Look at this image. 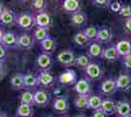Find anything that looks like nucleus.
<instances>
[{
	"instance_id": "obj_28",
	"label": "nucleus",
	"mask_w": 131,
	"mask_h": 117,
	"mask_svg": "<svg viewBox=\"0 0 131 117\" xmlns=\"http://www.w3.org/2000/svg\"><path fill=\"white\" fill-rule=\"evenodd\" d=\"M102 101L103 99L98 95H90L89 99H88L87 108L92 109V110H97L101 108L102 106Z\"/></svg>"
},
{
	"instance_id": "obj_42",
	"label": "nucleus",
	"mask_w": 131,
	"mask_h": 117,
	"mask_svg": "<svg viewBox=\"0 0 131 117\" xmlns=\"http://www.w3.org/2000/svg\"><path fill=\"white\" fill-rule=\"evenodd\" d=\"M92 117H109V116L102 109H97V110H94Z\"/></svg>"
},
{
	"instance_id": "obj_18",
	"label": "nucleus",
	"mask_w": 131,
	"mask_h": 117,
	"mask_svg": "<svg viewBox=\"0 0 131 117\" xmlns=\"http://www.w3.org/2000/svg\"><path fill=\"white\" fill-rule=\"evenodd\" d=\"M116 105V109H115V114L119 117H126L131 116V103L125 100H119L115 102Z\"/></svg>"
},
{
	"instance_id": "obj_34",
	"label": "nucleus",
	"mask_w": 131,
	"mask_h": 117,
	"mask_svg": "<svg viewBox=\"0 0 131 117\" xmlns=\"http://www.w3.org/2000/svg\"><path fill=\"white\" fill-rule=\"evenodd\" d=\"M21 103L34 106V96L31 91H25L21 96Z\"/></svg>"
},
{
	"instance_id": "obj_24",
	"label": "nucleus",
	"mask_w": 131,
	"mask_h": 117,
	"mask_svg": "<svg viewBox=\"0 0 131 117\" xmlns=\"http://www.w3.org/2000/svg\"><path fill=\"white\" fill-rule=\"evenodd\" d=\"M100 109H102L108 116H110V115H113L115 113L116 105H115V101L111 99H103L102 106H101Z\"/></svg>"
},
{
	"instance_id": "obj_35",
	"label": "nucleus",
	"mask_w": 131,
	"mask_h": 117,
	"mask_svg": "<svg viewBox=\"0 0 131 117\" xmlns=\"http://www.w3.org/2000/svg\"><path fill=\"white\" fill-rule=\"evenodd\" d=\"M31 5L36 12L47 11V2L46 0H31Z\"/></svg>"
},
{
	"instance_id": "obj_29",
	"label": "nucleus",
	"mask_w": 131,
	"mask_h": 117,
	"mask_svg": "<svg viewBox=\"0 0 131 117\" xmlns=\"http://www.w3.org/2000/svg\"><path fill=\"white\" fill-rule=\"evenodd\" d=\"M49 36V31H48V28H37L33 30L32 37L34 40L38 41L39 43L44 40L46 37Z\"/></svg>"
},
{
	"instance_id": "obj_44",
	"label": "nucleus",
	"mask_w": 131,
	"mask_h": 117,
	"mask_svg": "<svg viewBox=\"0 0 131 117\" xmlns=\"http://www.w3.org/2000/svg\"><path fill=\"white\" fill-rule=\"evenodd\" d=\"M4 33H5V30L2 28H0V44H1V42H2V38H3Z\"/></svg>"
},
{
	"instance_id": "obj_9",
	"label": "nucleus",
	"mask_w": 131,
	"mask_h": 117,
	"mask_svg": "<svg viewBox=\"0 0 131 117\" xmlns=\"http://www.w3.org/2000/svg\"><path fill=\"white\" fill-rule=\"evenodd\" d=\"M112 38H113V33L109 27L107 25L98 27V33H97V37L95 41H97L101 44H106V43H110Z\"/></svg>"
},
{
	"instance_id": "obj_26",
	"label": "nucleus",
	"mask_w": 131,
	"mask_h": 117,
	"mask_svg": "<svg viewBox=\"0 0 131 117\" xmlns=\"http://www.w3.org/2000/svg\"><path fill=\"white\" fill-rule=\"evenodd\" d=\"M24 75L23 73H17L13 75L10 80L12 88L14 90H22L25 88V83H24Z\"/></svg>"
},
{
	"instance_id": "obj_2",
	"label": "nucleus",
	"mask_w": 131,
	"mask_h": 117,
	"mask_svg": "<svg viewBox=\"0 0 131 117\" xmlns=\"http://www.w3.org/2000/svg\"><path fill=\"white\" fill-rule=\"evenodd\" d=\"M58 80L62 86H71L77 82V71L72 68H67L61 73Z\"/></svg>"
},
{
	"instance_id": "obj_41",
	"label": "nucleus",
	"mask_w": 131,
	"mask_h": 117,
	"mask_svg": "<svg viewBox=\"0 0 131 117\" xmlns=\"http://www.w3.org/2000/svg\"><path fill=\"white\" fill-rule=\"evenodd\" d=\"M7 52H8V50H6L4 48V46H2L0 44V61H4L5 58L7 57Z\"/></svg>"
},
{
	"instance_id": "obj_31",
	"label": "nucleus",
	"mask_w": 131,
	"mask_h": 117,
	"mask_svg": "<svg viewBox=\"0 0 131 117\" xmlns=\"http://www.w3.org/2000/svg\"><path fill=\"white\" fill-rule=\"evenodd\" d=\"M72 40L79 47H85V46H87L89 44V40L86 37V35L82 32V30L81 31H78V32H77V33L74 34Z\"/></svg>"
},
{
	"instance_id": "obj_21",
	"label": "nucleus",
	"mask_w": 131,
	"mask_h": 117,
	"mask_svg": "<svg viewBox=\"0 0 131 117\" xmlns=\"http://www.w3.org/2000/svg\"><path fill=\"white\" fill-rule=\"evenodd\" d=\"M104 52V47L101 43L97 41H93L88 46V56L90 58H102Z\"/></svg>"
},
{
	"instance_id": "obj_51",
	"label": "nucleus",
	"mask_w": 131,
	"mask_h": 117,
	"mask_svg": "<svg viewBox=\"0 0 131 117\" xmlns=\"http://www.w3.org/2000/svg\"><path fill=\"white\" fill-rule=\"evenodd\" d=\"M126 117H131V116H126Z\"/></svg>"
},
{
	"instance_id": "obj_7",
	"label": "nucleus",
	"mask_w": 131,
	"mask_h": 117,
	"mask_svg": "<svg viewBox=\"0 0 131 117\" xmlns=\"http://www.w3.org/2000/svg\"><path fill=\"white\" fill-rule=\"evenodd\" d=\"M85 73L88 79L98 80L103 76V69L99 63L91 61L85 68Z\"/></svg>"
},
{
	"instance_id": "obj_30",
	"label": "nucleus",
	"mask_w": 131,
	"mask_h": 117,
	"mask_svg": "<svg viewBox=\"0 0 131 117\" xmlns=\"http://www.w3.org/2000/svg\"><path fill=\"white\" fill-rule=\"evenodd\" d=\"M89 97H90V95H77V97L74 100V106H75V108L79 109V110L87 108Z\"/></svg>"
},
{
	"instance_id": "obj_16",
	"label": "nucleus",
	"mask_w": 131,
	"mask_h": 117,
	"mask_svg": "<svg viewBox=\"0 0 131 117\" xmlns=\"http://www.w3.org/2000/svg\"><path fill=\"white\" fill-rule=\"evenodd\" d=\"M40 48L42 50V53L45 54H49L52 55L54 53V51L56 50V47H57V42L52 36H48L46 38L42 40L40 43Z\"/></svg>"
},
{
	"instance_id": "obj_13",
	"label": "nucleus",
	"mask_w": 131,
	"mask_h": 117,
	"mask_svg": "<svg viewBox=\"0 0 131 117\" xmlns=\"http://www.w3.org/2000/svg\"><path fill=\"white\" fill-rule=\"evenodd\" d=\"M33 39L32 35L27 33H21L18 35V47L22 48L24 50H30L33 47Z\"/></svg>"
},
{
	"instance_id": "obj_15",
	"label": "nucleus",
	"mask_w": 131,
	"mask_h": 117,
	"mask_svg": "<svg viewBox=\"0 0 131 117\" xmlns=\"http://www.w3.org/2000/svg\"><path fill=\"white\" fill-rule=\"evenodd\" d=\"M116 89L121 91H128L131 89V76L129 74H119L115 78Z\"/></svg>"
},
{
	"instance_id": "obj_10",
	"label": "nucleus",
	"mask_w": 131,
	"mask_h": 117,
	"mask_svg": "<svg viewBox=\"0 0 131 117\" xmlns=\"http://www.w3.org/2000/svg\"><path fill=\"white\" fill-rule=\"evenodd\" d=\"M91 90H92V86L88 78L79 79L74 84V91L78 95H90Z\"/></svg>"
},
{
	"instance_id": "obj_6",
	"label": "nucleus",
	"mask_w": 131,
	"mask_h": 117,
	"mask_svg": "<svg viewBox=\"0 0 131 117\" xmlns=\"http://www.w3.org/2000/svg\"><path fill=\"white\" fill-rule=\"evenodd\" d=\"M53 110L58 114H66L70 110V103L66 97L60 96L53 100Z\"/></svg>"
},
{
	"instance_id": "obj_12",
	"label": "nucleus",
	"mask_w": 131,
	"mask_h": 117,
	"mask_svg": "<svg viewBox=\"0 0 131 117\" xmlns=\"http://www.w3.org/2000/svg\"><path fill=\"white\" fill-rule=\"evenodd\" d=\"M35 24L38 28H49L52 24V18L47 11L38 12L35 15Z\"/></svg>"
},
{
	"instance_id": "obj_19",
	"label": "nucleus",
	"mask_w": 131,
	"mask_h": 117,
	"mask_svg": "<svg viewBox=\"0 0 131 117\" xmlns=\"http://www.w3.org/2000/svg\"><path fill=\"white\" fill-rule=\"evenodd\" d=\"M116 90L117 89H116L115 78H109V79L105 80L104 82H102V84H101V93L103 95H113L116 92Z\"/></svg>"
},
{
	"instance_id": "obj_46",
	"label": "nucleus",
	"mask_w": 131,
	"mask_h": 117,
	"mask_svg": "<svg viewBox=\"0 0 131 117\" xmlns=\"http://www.w3.org/2000/svg\"><path fill=\"white\" fill-rule=\"evenodd\" d=\"M0 117H8L7 115H6V113H4V112L0 111Z\"/></svg>"
},
{
	"instance_id": "obj_37",
	"label": "nucleus",
	"mask_w": 131,
	"mask_h": 117,
	"mask_svg": "<svg viewBox=\"0 0 131 117\" xmlns=\"http://www.w3.org/2000/svg\"><path fill=\"white\" fill-rule=\"evenodd\" d=\"M111 0H92V4L99 8H107L111 4Z\"/></svg>"
},
{
	"instance_id": "obj_45",
	"label": "nucleus",
	"mask_w": 131,
	"mask_h": 117,
	"mask_svg": "<svg viewBox=\"0 0 131 117\" xmlns=\"http://www.w3.org/2000/svg\"><path fill=\"white\" fill-rule=\"evenodd\" d=\"M4 9H5V6H4V4H3V3L0 1V14L3 12V10H4Z\"/></svg>"
},
{
	"instance_id": "obj_23",
	"label": "nucleus",
	"mask_w": 131,
	"mask_h": 117,
	"mask_svg": "<svg viewBox=\"0 0 131 117\" xmlns=\"http://www.w3.org/2000/svg\"><path fill=\"white\" fill-rule=\"evenodd\" d=\"M118 57H119V55H118V53L116 51L115 44L110 45L107 48H104V52H103L102 58L105 59L106 61H115L118 59Z\"/></svg>"
},
{
	"instance_id": "obj_14",
	"label": "nucleus",
	"mask_w": 131,
	"mask_h": 117,
	"mask_svg": "<svg viewBox=\"0 0 131 117\" xmlns=\"http://www.w3.org/2000/svg\"><path fill=\"white\" fill-rule=\"evenodd\" d=\"M34 96V106L44 107L48 105L50 100L49 94L44 90H37L33 93Z\"/></svg>"
},
{
	"instance_id": "obj_36",
	"label": "nucleus",
	"mask_w": 131,
	"mask_h": 117,
	"mask_svg": "<svg viewBox=\"0 0 131 117\" xmlns=\"http://www.w3.org/2000/svg\"><path fill=\"white\" fill-rule=\"evenodd\" d=\"M118 15L123 17L124 19H128V18H131V6L130 5H123L122 4V7L120 9V11L118 12Z\"/></svg>"
},
{
	"instance_id": "obj_50",
	"label": "nucleus",
	"mask_w": 131,
	"mask_h": 117,
	"mask_svg": "<svg viewBox=\"0 0 131 117\" xmlns=\"http://www.w3.org/2000/svg\"><path fill=\"white\" fill-rule=\"evenodd\" d=\"M63 117H69V116H63Z\"/></svg>"
},
{
	"instance_id": "obj_39",
	"label": "nucleus",
	"mask_w": 131,
	"mask_h": 117,
	"mask_svg": "<svg viewBox=\"0 0 131 117\" xmlns=\"http://www.w3.org/2000/svg\"><path fill=\"white\" fill-rule=\"evenodd\" d=\"M122 64H123L124 68H126L127 70H131V54L123 57V59H122Z\"/></svg>"
},
{
	"instance_id": "obj_27",
	"label": "nucleus",
	"mask_w": 131,
	"mask_h": 117,
	"mask_svg": "<svg viewBox=\"0 0 131 117\" xmlns=\"http://www.w3.org/2000/svg\"><path fill=\"white\" fill-rule=\"evenodd\" d=\"M24 83L25 88H35L38 86L37 84V74L32 72H28L24 75Z\"/></svg>"
},
{
	"instance_id": "obj_49",
	"label": "nucleus",
	"mask_w": 131,
	"mask_h": 117,
	"mask_svg": "<svg viewBox=\"0 0 131 117\" xmlns=\"http://www.w3.org/2000/svg\"><path fill=\"white\" fill-rule=\"evenodd\" d=\"M47 117H53V116H51V115H50V116H47Z\"/></svg>"
},
{
	"instance_id": "obj_22",
	"label": "nucleus",
	"mask_w": 131,
	"mask_h": 117,
	"mask_svg": "<svg viewBox=\"0 0 131 117\" xmlns=\"http://www.w3.org/2000/svg\"><path fill=\"white\" fill-rule=\"evenodd\" d=\"M87 15L82 11H77L73 14H71V22L75 27H83L87 22Z\"/></svg>"
},
{
	"instance_id": "obj_17",
	"label": "nucleus",
	"mask_w": 131,
	"mask_h": 117,
	"mask_svg": "<svg viewBox=\"0 0 131 117\" xmlns=\"http://www.w3.org/2000/svg\"><path fill=\"white\" fill-rule=\"evenodd\" d=\"M116 51L118 55L121 57H125L131 54V41L127 39H121L115 43Z\"/></svg>"
},
{
	"instance_id": "obj_40",
	"label": "nucleus",
	"mask_w": 131,
	"mask_h": 117,
	"mask_svg": "<svg viewBox=\"0 0 131 117\" xmlns=\"http://www.w3.org/2000/svg\"><path fill=\"white\" fill-rule=\"evenodd\" d=\"M123 30L126 33L131 34V18L125 19L124 23H123Z\"/></svg>"
},
{
	"instance_id": "obj_47",
	"label": "nucleus",
	"mask_w": 131,
	"mask_h": 117,
	"mask_svg": "<svg viewBox=\"0 0 131 117\" xmlns=\"http://www.w3.org/2000/svg\"><path fill=\"white\" fill-rule=\"evenodd\" d=\"M19 2H27V0H18Z\"/></svg>"
},
{
	"instance_id": "obj_25",
	"label": "nucleus",
	"mask_w": 131,
	"mask_h": 117,
	"mask_svg": "<svg viewBox=\"0 0 131 117\" xmlns=\"http://www.w3.org/2000/svg\"><path fill=\"white\" fill-rule=\"evenodd\" d=\"M17 117H32L33 110L31 106L26 103H20L16 111Z\"/></svg>"
},
{
	"instance_id": "obj_38",
	"label": "nucleus",
	"mask_w": 131,
	"mask_h": 117,
	"mask_svg": "<svg viewBox=\"0 0 131 117\" xmlns=\"http://www.w3.org/2000/svg\"><path fill=\"white\" fill-rule=\"evenodd\" d=\"M121 7H122V4L120 3L119 1H117V0L111 2V4H110V6H109L111 11L114 12V13H118V12L120 11V9H121Z\"/></svg>"
},
{
	"instance_id": "obj_20",
	"label": "nucleus",
	"mask_w": 131,
	"mask_h": 117,
	"mask_svg": "<svg viewBox=\"0 0 131 117\" xmlns=\"http://www.w3.org/2000/svg\"><path fill=\"white\" fill-rule=\"evenodd\" d=\"M61 7L64 11L68 13H75L80 9V1L79 0H62Z\"/></svg>"
},
{
	"instance_id": "obj_48",
	"label": "nucleus",
	"mask_w": 131,
	"mask_h": 117,
	"mask_svg": "<svg viewBox=\"0 0 131 117\" xmlns=\"http://www.w3.org/2000/svg\"><path fill=\"white\" fill-rule=\"evenodd\" d=\"M74 117H85L84 115H77V116H74Z\"/></svg>"
},
{
	"instance_id": "obj_33",
	"label": "nucleus",
	"mask_w": 131,
	"mask_h": 117,
	"mask_svg": "<svg viewBox=\"0 0 131 117\" xmlns=\"http://www.w3.org/2000/svg\"><path fill=\"white\" fill-rule=\"evenodd\" d=\"M91 62V58L88 55H80L75 59V66L79 68H86L88 64Z\"/></svg>"
},
{
	"instance_id": "obj_11",
	"label": "nucleus",
	"mask_w": 131,
	"mask_h": 117,
	"mask_svg": "<svg viewBox=\"0 0 131 117\" xmlns=\"http://www.w3.org/2000/svg\"><path fill=\"white\" fill-rule=\"evenodd\" d=\"M16 13L10 8H6L0 14V24L2 25H13L16 23Z\"/></svg>"
},
{
	"instance_id": "obj_32",
	"label": "nucleus",
	"mask_w": 131,
	"mask_h": 117,
	"mask_svg": "<svg viewBox=\"0 0 131 117\" xmlns=\"http://www.w3.org/2000/svg\"><path fill=\"white\" fill-rule=\"evenodd\" d=\"M82 32L86 35L89 41H95L96 37H97V33H98V27L96 25H88L82 30Z\"/></svg>"
},
{
	"instance_id": "obj_43",
	"label": "nucleus",
	"mask_w": 131,
	"mask_h": 117,
	"mask_svg": "<svg viewBox=\"0 0 131 117\" xmlns=\"http://www.w3.org/2000/svg\"><path fill=\"white\" fill-rule=\"evenodd\" d=\"M5 74V68H4V61H0V79H2Z\"/></svg>"
},
{
	"instance_id": "obj_3",
	"label": "nucleus",
	"mask_w": 131,
	"mask_h": 117,
	"mask_svg": "<svg viewBox=\"0 0 131 117\" xmlns=\"http://www.w3.org/2000/svg\"><path fill=\"white\" fill-rule=\"evenodd\" d=\"M1 45L4 46L6 50H13L18 47V34L13 30L5 31L3 35Z\"/></svg>"
},
{
	"instance_id": "obj_5",
	"label": "nucleus",
	"mask_w": 131,
	"mask_h": 117,
	"mask_svg": "<svg viewBox=\"0 0 131 117\" xmlns=\"http://www.w3.org/2000/svg\"><path fill=\"white\" fill-rule=\"evenodd\" d=\"M56 82V77L48 70H41L37 74V84L38 86L49 88Z\"/></svg>"
},
{
	"instance_id": "obj_1",
	"label": "nucleus",
	"mask_w": 131,
	"mask_h": 117,
	"mask_svg": "<svg viewBox=\"0 0 131 117\" xmlns=\"http://www.w3.org/2000/svg\"><path fill=\"white\" fill-rule=\"evenodd\" d=\"M19 28L24 30H31L35 24V16L29 12H23L17 16L16 23Z\"/></svg>"
},
{
	"instance_id": "obj_4",
	"label": "nucleus",
	"mask_w": 131,
	"mask_h": 117,
	"mask_svg": "<svg viewBox=\"0 0 131 117\" xmlns=\"http://www.w3.org/2000/svg\"><path fill=\"white\" fill-rule=\"evenodd\" d=\"M75 59L77 56L71 50H64L60 52L57 56V60L61 64L65 67H73L75 66Z\"/></svg>"
},
{
	"instance_id": "obj_8",
	"label": "nucleus",
	"mask_w": 131,
	"mask_h": 117,
	"mask_svg": "<svg viewBox=\"0 0 131 117\" xmlns=\"http://www.w3.org/2000/svg\"><path fill=\"white\" fill-rule=\"evenodd\" d=\"M37 61V66L41 70H48L50 71L51 68L53 67L54 64V60L52 55L49 54H45V53H41L37 56L36 59Z\"/></svg>"
}]
</instances>
